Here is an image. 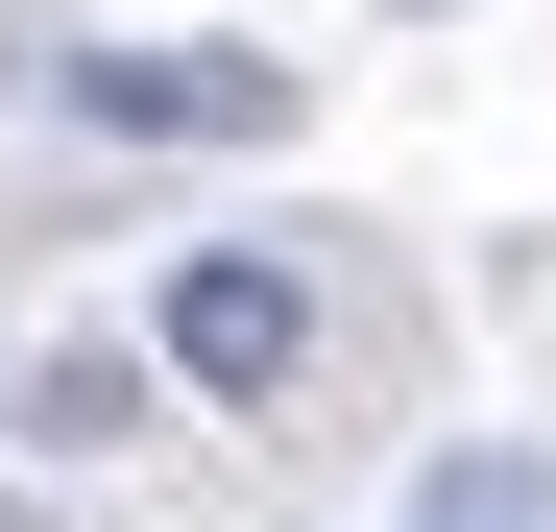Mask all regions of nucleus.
I'll return each instance as SVG.
<instances>
[{"label": "nucleus", "mask_w": 556, "mask_h": 532, "mask_svg": "<svg viewBox=\"0 0 556 532\" xmlns=\"http://www.w3.org/2000/svg\"><path fill=\"white\" fill-rule=\"evenodd\" d=\"M98 145H291V49H49Z\"/></svg>", "instance_id": "1"}, {"label": "nucleus", "mask_w": 556, "mask_h": 532, "mask_svg": "<svg viewBox=\"0 0 556 532\" xmlns=\"http://www.w3.org/2000/svg\"><path fill=\"white\" fill-rule=\"evenodd\" d=\"M291 364H315V266H291V242H194V266H169V388L266 411Z\"/></svg>", "instance_id": "2"}, {"label": "nucleus", "mask_w": 556, "mask_h": 532, "mask_svg": "<svg viewBox=\"0 0 556 532\" xmlns=\"http://www.w3.org/2000/svg\"><path fill=\"white\" fill-rule=\"evenodd\" d=\"M25 435H49V460H122V435H146V364H122V339H49V364H25Z\"/></svg>", "instance_id": "3"}, {"label": "nucleus", "mask_w": 556, "mask_h": 532, "mask_svg": "<svg viewBox=\"0 0 556 532\" xmlns=\"http://www.w3.org/2000/svg\"><path fill=\"white\" fill-rule=\"evenodd\" d=\"M412 532H556V484H532V460H435V484H412Z\"/></svg>", "instance_id": "4"}]
</instances>
